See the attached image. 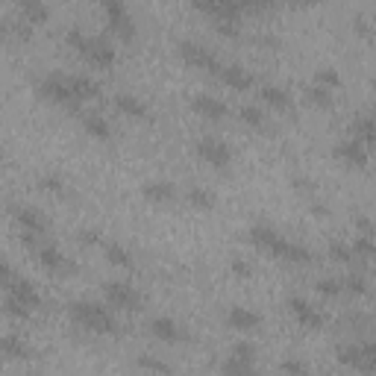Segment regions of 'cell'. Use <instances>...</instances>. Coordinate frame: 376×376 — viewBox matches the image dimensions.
I'll return each instance as SVG.
<instances>
[{
    "instance_id": "1",
    "label": "cell",
    "mask_w": 376,
    "mask_h": 376,
    "mask_svg": "<svg viewBox=\"0 0 376 376\" xmlns=\"http://www.w3.org/2000/svg\"><path fill=\"white\" fill-rule=\"evenodd\" d=\"M250 241L256 247H262L265 253H270L273 259H283V262H291V265H309L312 262V250L306 244H297V241L285 239L283 232H276L268 224H256L250 229Z\"/></svg>"
},
{
    "instance_id": "2",
    "label": "cell",
    "mask_w": 376,
    "mask_h": 376,
    "mask_svg": "<svg viewBox=\"0 0 376 376\" xmlns=\"http://www.w3.org/2000/svg\"><path fill=\"white\" fill-rule=\"evenodd\" d=\"M71 321L86 329V332H97V335H112L118 332V318L112 314L109 306L103 303H94V300H74L68 306Z\"/></svg>"
},
{
    "instance_id": "3",
    "label": "cell",
    "mask_w": 376,
    "mask_h": 376,
    "mask_svg": "<svg viewBox=\"0 0 376 376\" xmlns=\"http://www.w3.org/2000/svg\"><path fill=\"white\" fill-rule=\"evenodd\" d=\"M65 42H68L71 47L80 50V53L89 59V62L97 65V68H112L115 59H118L112 42H106L103 35H89V33H83L80 27H71V30L65 33Z\"/></svg>"
},
{
    "instance_id": "4",
    "label": "cell",
    "mask_w": 376,
    "mask_h": 376,
    "mask_svg": "<svg viewBox=\"0 0 376 376\" xmlns=\"http://www.w3.org/2000/svg\"><path fill=\"white\" fill-rule=\"evenodd\" d=\"M338 362L350 370L365 373V376H376V341L362 338V341H353V344H341Z\"/></svg>"
},
{
    "instance_id": "5",
    "label": "cell",
    "mask_w": 376,
    "mask_h": 376,
    "mask_svg": "<svg viewBox=\"0 0 376 376\" xmlns=\"http://www.w3.org/2000/svg\"><path fill=\"white\" fill-rule=\"evenodd\" d=\"M38 91H42L47 101L62 103V106H76L80 97H76L74 86H71V74H47L42 83H38Z\"/></svg>"
},
{
    "instance_id": "6",
    "label": "cell",
    "mask_w": 376,
    "mask_h": 376,
    "mask_svg": "<svg viewBox=\"0 0 376 376\" xmlns=\"http://www.w3.org/2000/svg\"><path fill=\"white\" fill-rule=\"evenodd\" d=\"M103 12H106L109 30H112L118 38H124V42L135 38V21H132V15H130V9H127L124 0H106V4H103Z\"/></svg>"
},
{
    "instance_id": "7",
    "label": "cell",
    "mask_w": 376,
    "mask_h": 376,
    "mask_svg": "<svg viewBox=\"0 0 376 376\" xmlns=\"http://www.w3.org/2000/svg\"><path fill=\"white\" fill-rule=\"evenodd\" d=\"M180 56L188 65L200 68V71H221V59H217V53L203 42H191V38H186V42H180Z\"/></svg>"
},
{
    "instance_id": "8",
    "label": "cell",
    "mask_w": 376,
    "mask_h": 376,
    "mask_svg": "<svg viewBox=\"0 0 376 376\" xmlns=\"http://www.w3.org/2000/svg\"><path fill=\"white\" fill-rule=\"evenodd\" d=\"M103 294H106L109 306H115V309H127V312H132V309H142V294H138V291H135L130 283L109 280V283L103 285Z\"/></svg>"
},
{
    "instance_id": "9",
    "label": "cell",
    "mask_w": 376,
    "mask_h": 376,
    "mask_svg": "<svg viewBox=\"0 0 376 376\" xmlns=\"http://www.w3.org/2000/svg\"><path fill=\"white\" fill-rule=\"evenodd\" d=\"M197 156L212 165V168H227L232 162V150L227 142H221V138H212V135H203L200 142H197Z\"/></svg>"
},
{
    "instance_id": "10",
    "label": "cell",
    "mask_w": 376,
    "mask_h": 376,
    "mask_svg": "<svg viewBox=\"0 0 376 376\" xmlns=\"http://www.w3.org/2000/svg\"><path fill=\"white\" fill-rule=\"evenodd\" d=\"M194 6L215 18V21H241L244 15L241 0H194Z\"/></svg>"
},
{
    "instance_id": "11",
    "label": "cell",
    "mask_w": 376,
    "mask_h": 376,
    "mask_svg": "<svg viewBox=\"0 0 376 376\" xmlns=\"http://www.w3.org/2000/svg\"><path fill=\"white\" fill-rule=\"evenodd\" d=\"M191 109L200 118H209V121H224L227 112H229V106L217 94H212V91H197L191 97Z\"/></svg>"
},
{
    "instance_id": "12",
    "label": "cell",
    "mask_w": 376,
    "mask_h": 376,
    "mask_svg": "<svg viewBox=\"0 0 376 376\" xmlns=\"http://www.w3.org/2000/svg\"><path fill=\"white\" fill-rule=\"evenodd\" d=\"M12 217L18 221V227H21L24 232H30V235H45L47 232V217H45L42 209H35V206H27V203L12 206Z\"/></svg>"
},
{
    "instance_id": "13",
    "label": "cell",
    "mask_w": 376,
    "mask_h": 376,
    "mask_svg": "<svg viewBox=\"0 0 376 376\" xmlns=\"http://www.w3.org/2000/svg\"><path fill=\"white\" fill-rule=\"evenodd\" d=\"M335 159H341L350 168H365L368 165V144H362L359 138H341L335 144Z\"/></svg>"
},
{
    "instance_id": "14",
    "label": "cell",
    "mask_w": 376,
    "mask_h": 376,
    "mask_svg": "<svg viewBox=\"0 0 376 376\" xmlns=\"http://www.w3.org/2000/svg\"><path fill=\"white\" fill-rule=\"evenodd\" d=\"M150 332L159 341H165V344H183L188 338V332L176 324L173 318H168V314H156V318L150 321Z\"/></svg>"
},
{
    "instance_id": "15",
    "label": "cell",
    "mask_w": 376,
    "mask_h": 376,
    "mask_svg": "<svg viewBox=\"0 0 376 376\" xmlns=\"http://www.w3.org/2000/svg\"><path fill=\"white\" fill-rule=\"evenodd\" d=\"M288 309H291V314L297 318L300 326H306V329H321L324 326V314L318 312V306H312L309 300H303V297H291Z\"/></svg>"
},
{
    "instance_id": "16",
    "label": "cell",
    "mask_w": 376,
    "mask_h": 376,
    "mask_svg": "<svg viewBox=\"0 0 376 376\" xmlns=\"http://www.w3.org/2000/svg\"><path fill=\"white\" fill-rule=\"evenodd\" d=\"M221 80L229 86V89H235V91H250L253 86H256V76H253V71H247L244 65H239V62H229V65H221Z\"/></svg>"
},
{
    "instance_id": "17",
    "label": "cell",
    "mask_w": 376,
    "mask_h": 376,
    "mask_svg": "<svg viewBox=\"0 0 376 376\" xmlns=\"http://www.w3.org/2000/svg\"><path fill=\"white\" fill-rule=\"evenodd\" d=\"M38 262H42V268L45 270H50V273H68V270H74V265L62 256V250H59L56 244H38Z\"/></svg>"
},
{
    "instance_id": "18",
    "label": "cell",
    "mask_w": 376,
    "mask_h": 376,
    "mask_svg": "<svg viewBox=\"0 0 376 376\" xmlns=\"http://www.w3.org/2000/svg\"><path fill=\"white\" fill-rule=\"evenodd\" d=\"M227 324H229L232 329L250 332V329H256V326L262 324V314L253 312V309H247V306H229V309H227Z\"/></svg>"
},
{
    "instance_id": "19",
    "label": "cell",
    "mask_w": 376,
    "mask_h": 376,
    "mask_svg": "<svg viewBox=\"0 0 376 376\" xmlns=\"http://www.w3.org/2000/svg\"><path fill=\"white\" fill-rule=\"evenodd\" d=\"M259 97H262L268 106H273L276 112H291V109H294V97H291L288 89H283V86L265 83V86H259Z\"/></svg>"
},
{
    "instance_id": "20",
    "label": "cell",
    "mask_w": 376,
    "mask_h": 376,
    "mask_svg": "<svg viewBox=\"0 0 376 376\" xmlns=\"http://www.w3.org/2000/svg\"><path fill=\"white\" fill-rule=\"evenodd\" d=\"M115 109L127 115V118H135V121H142V118H147V103L142 101V97H135L130 91H118L115 94Z\"/></svg>"
},
{
    "instance_id": "21",
    "label": "cell",
    "mask_w": 376,
    "mask_h": 376,
    "mask_svg": "<svg viewBox=\"0 0 376 376\" xmlns=\"http://www.w3.org/2000/svg\"><path fill=\"white\" fill-rule=\"evenodd\" d=\"M142 194L147 197V200H153V203H168V200H173L176 188L168 180H150V183H144Z\"/></svg>"
},
{
    "instance_id": "22",
    "label": "cell",
    "mask_w": 376,
    "mask_h": 376,
    "mask_svg": "<svg viewBox=\"0 0 376 376\" xmlns=\"http://www.w3.org/2000/svg\"><path fill=\"white\" fill-rule=\"evenodd\" d=\"M83 127H86V132L91 135V138H97V142H106V138L112 135V127H109V121L103 115H97V112H89V115H83Z\"/></svg>"
},
{
    "instance_id": "23",
    "label": "cell",
    "mask_w": 376,
    "mask_h": 376,
    "mask_svg": "<svg viewBox=\"0 0 376 376\" xmlns=\"http://www.w3.org/2000/svg\"><path fill=\"white\" fill-rule=\"evenodd\" d=\"M221 373L224 376H256V362L250 359H239V355H227L224 365H221Z\"/></svg>"
},
{
    "instance_id": "24",
    "label": "cell",
    "mask_w": 376,
    "mask_h": 376,
    "mask_svg": "<svg viewBox=\"0 0 376 376\" xmlns=\"http://www.w3.org/2000/svg\"><path fill=\"white\" fill-rule=\"evenodd\" d=\"M4 353L9 355V359H30V355H33V347L21 338V335L6 332V335H4Z\"/></svg>"
},
{
    "instance_id": "25",
    "label": "cell",
    "mask_w": 376,
    "mask_h": 376,
    "mask_svg": "<svg viewBox=\"0 0 376 376\" xmlns=\"http://www.w3.org/2000/svg\"><path fill=\"white\" fill-rule=\"evenodd\" d=\"M18 15L30 24H42L47 18V6L42 4V0H21V4H18Z\"/></svg>"
},
{
    "instance_id": "26",
    "label": "cell",
    "mask_w": 376,
    "mask_h": 376,
    "mask_svg": "<svg viewBox=\"0 0 376 376\" xmlns=\"http://www.w3.org/2000/svg\"><path fill=\"white\" fill-rule=\"evenodd\" d=\"M135 365L142 370H147V373H153V376H171V365L165 359H159V355H153V353H142L135 359Z\"/></svg>"
},
{
    "instance_id": "27",
    "label": "cell",
    "mask_w": 376,
    "mask_h": 376,
    "mask_svg": "<svg viewBox=\"0 0 376 376\" xmlns=\"http://www.w3.org/2000/svg\"><path fill=\"white\" fill-rule=\"evenodd\" d=\"M71 86H74V91H76L80 101H91V97L101 94V86H97L86 74H71Z\"/></svg>"
},
{
    "instance_id": "28",
    "label": "cell",
    "mask_w": 376,
    "mask_h": 376,
    "mask_svg": "<svg viewBox=\"0 0 376 376\" xmlns=\"http://www.w3.org/2000/svg\"><path fill=\"white\" fill-rule=\"evenodd\" d=\"M353 138H359V142L368 147H376V124L370 118H359V121L353 124Z\"/></svg>"
},
{
    "instance_id": "29",
    "label": "cell",
    "mask_w": 376,
    "mask_h": 376,
    "mask_svg": "<svg viewBox=\"0 0 376 376\" xmlns=\"http://www.w3.org/2000/svg\"><path fill=\"white\" fill-rule=\"evenodd\" d=\"M239 115H241V121H244L247 127H256V130H265V127H268V115H265L259 106H253V103H244V106L239 109Z\"/></svg>"
},
{
    "instance_id": "30",
    "label": "cell",
    "mask_w": 376,
    "mask_h": 376,
    "mask_svg": "<svg viewBox=\"0 0 376 376\" xmlns=\"http://www.w3.org/2000/svg\"><path fill=\"white\" fill-rule=\"evenodd\" d=\"M106 259H109L112 265H121V268H132V265H135V262H132V253H130L124 244H118V241L106 244Z\"/></svg>"
},
{
    "instance_id": "31",
    "label": "cell",
    "mask_w": 376,
    "mask_h": 376,
    "mask_svg": "<svg viewBox=\"0 0 376 376\" xmlns=\"http://www.w3.org/2000/svg\"><path fill=\"white\" fill-rule=\"evenodd\" d=\"M353 250L359 259H376V235H355Z\"/></svg>"
},
{
    "instance_id": "32",
    "label": "cell",
    "mask_w": 376,
    "mask_h": 376,
    "mask_svg": "<svg viewBox=\"0 0 376 376\" xmlns=\"http://www.w3.org/2000/svg\"><path fill=\"white\" fill-rule=\"evenodd\" d=\"M188 203L197 206V209H212L215 206V194L203 186H191L188 188Z\"/></svg>"
},
{
    "instance_id": "33",
    "label": "cell",
    "mask_w": 376,
    "mask_h": 376,
    "mask_svg": "<svg viewBox=\"0 0 376 376\" xmlns=\"http://www.w3.org/2000/svg\"><path fill=\"white\" fill-rule=\"evenodd\" d=\"M341 285H344V294H353V297H368V291H370L368 280H365V276H359V273L344 276Z\"/></svg>"
},
{
    "instance_id": "34",
    "label": "cell",
    "mask_w": 376,
    "mask_h": 376,
    "mask_svg": "<svg viewBox=\"0 0 376 376\" xmlns=\"http://www.w3.org/2000/svg\"><path fill=\"white\" fill-rule=\"evenodd\" d=\"M314 86H324V89L335 91L341 86V74L335 68H318V71H314Z\"/></svg>"
},
{
    "instance_id": "35",
    "label": "cell",
    "mask_w": 376,
    "mask_h": 376,
    "mask_svg": "<svg viewBox=\"0 0 376 376\" xmlns=\"http://www.w3.org/2000/svg\"><path fill=\"white\" fill-rule=\"evenodd\" d=\"M329 256H332L335 262H344V265H350L353 259H359L355 250H353V244H344V241H332L329 244Z\"/></svg>"
},
{
    "instance_id": "36",
    "label": "cell",
    "mask_w": 376,
    "mask_h": 376,
    "mask_svg": "<svg viewBox=\"0 0 376 376\" xmlns=\"http://www.w3.org/2000/svg\"><path fill=\"white\" fill-rule=\"evenodd\" d=\"M314 288H318L324 297H341V294H344L341 280H335V276H321V280L314 283Z\"/></svg>"
},
{
    "instance_id": "37",
    "label": "cell",
    "mask_w": 376,
    "mask_h": 376,
    "mask_svg": "<svg viewBox=\"0 0 376 376\" xmlns=\"http://www.w3.org/2000/svg\"><path fill=\"white\" fill-rule=\"evenodd\" d=\"M280 370H283V376H312L309 365L303 359H294V355H291V359H283Z\"/></svg>"
},
{
    "instance_id": "38",
    "label": "cell",
    "mask_w": 376,
    "mask_h": 376,
    "mask_svg": "<svg viewBox=\"0 0 376 376\" xmlns=\"http://www.w3.org/2000/svg\"><path fill=\"white\" fill-rule=\"evenodd\" d=\"M306 94H309V101H312L314 106H321V109L332 106V91H329V89H324V86H314V83H312Z\"/></svg>"
},
{
    "instance_id": "39",
    "label": "cell",
    "mask_w": 376,
    "mask_h": 376,
    "mask_svg": "<svg viewBox=\"0 0 376 376\" xmlns=\"http://www.w3.org/2000/svg\"><path fill=\"white\" fill-rule=\"evenodd\" d=\"M6 33L18 35V38H30V35H33V24H30V21H24V18L18 15L15 21H6Z\"/></svg>"
},
{
    "instance_id": "40",
    "label": "cell",
    "mask_w": 376,
    "mask_h": 376,
    "mask_svg": "<svg viewBox=\"0 0 376 376\" xmlns=\"http://www.w3.org/2000/svg\"><path fill=\"white\" fill-rule=\"evenodd\" d=\"M229 353H232V355H239V359H250V362H256V353H259V350H256L253 341H235Z\"/></svg>"
},
{
    "instance_id": "41",
    "label": "cell",
    "mask_w": 376,
    "mask_h": 376,
    "mask_svg": "<svg viewBox=\"0 0 376 376\" xmlns=\"http://www.w3.org/2000/svg\"><path fill=\"white\" fill-rule=\"evenodd\" d=\"M6 314H9V318H18V321H27L30 318V309L24 303H18L15 297H6Z\"/></svg>"
},
{
    "instance_id": "42",
    "label": "cell",
    "mask_w": 376,
    "mask_h": 376,
    "mask_svg": "<svg viewBox=\"0 0 376 376\" xmlns=\"http://www.w3.org/2000/svg\"><path fill=\"white\" fill-rule=\"evenodd\" d=\"M215 30L224 38H239L241 35V24L239 21H215Z\"/></svg>"
},
{
    "instance_id": "43",
    "label": "cell",
    "mask_w": 376,
    "mask_h": 376,
    "mask_svg": "<svg viewBox=\"0 0 376 376\" xmlns=\"http://www.w3.org/2000/svg\"><path fill=\"white\" fill-rule=\"evenodd\" d=\"M38 186H42L45 191H50V194H62V191H65V183L59 180V176H53V173L42 176V180H38Z\"/></svg>"
},
{
    "instance_id": "44",
    "label": "cell",
    "mask_w": 376,
    "mask_h": 376,
    "mask_svg": "<svg viewBox=\"0 0 376 376\" xmlns=\"http://www.w3.org/2000/svg\"><path fill=\"white\" fill-rule=\"evenodd\" d=\"M355 227H359V235H376V229L368 217H355Z\"/></svg>"
},
{
    "instance_id": "45",
    "label": "cell",
    "mask_w": 376,
    "mask_h": 376,
    "mask_svg": "<svg viewBox=\"0 0 376 376\" xmlns=\"http://www.w3.org/2000/svg\"><path fill=\"white\" fill-rule=\"evenodd\" d=\"M250 270H253V268H250L244 259H235V262H232V273H235V276H250Z\"/></svg>"
},
{
    "instance_id": "46",
    "label": "cell",
    "mask_w": 376,
    "mask_h": 376,
    "mask_svg": "<svg viewBox=\"0 0 376 376\" xmlns=\"http://www.w3.org/2000/svg\"><path fill=\"white\" fill-rule=\"evenodd\" d=\"M83 241H86V244H97V241H101V235L91 232V229H86V232H83Z\"/></svg>"
},
{
    "instance_id": "47",
    "label": "cell",
    "mask_w": 376,
    "mask_h": 376,
    "mask_svg": "<svg viewBox=\"0 0 376 376\" xmlns=\"http://www.w3.org/2000/svg\"><path fill=\"white\" fill-rule=\"evenodd\" d=\"M368 118H370V121H373V124H376V103H373V106H370V115H368Z\"/></svg>"
}]
</instances>
